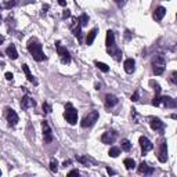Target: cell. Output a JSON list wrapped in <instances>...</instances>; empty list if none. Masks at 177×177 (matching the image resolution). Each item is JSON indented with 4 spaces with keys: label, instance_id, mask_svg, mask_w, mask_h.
Listing matches in <instances>:
<instances>
[{
    "label": "cell",
    "instance_id": "cell-1",
    "mask_svg": "<svg viewBox=\"0 0 177 177\" xmlns=\"http://www.w3.org/2000/svg\"><path fill=\"white\" fill-rule=\"evenodd\" d=\"M28 51L31 53V55L33 57V60L37 62H42L46 58L43 50H42V44L37 42V39L32 37V39L28 42Z\"/></svg>",
    "mask_w": 177,
    "mask_h": 177
},
{
    "label": "cell",
    "instance_id": "cell-2",
    "mask_svg": "<svg viewBox=\"0 0 177 177\" xmlns=\"http://www.w3.org/2000/svg\"><path fill=\"white\" fill-rule=\"evenodd\" d=\"M64 118H65V120L69 125H76V122H78V111H76V108L71 102H68V104L65 105Z\"/></svg>",
    "mask_w": 177,
    "mask_h": 177
},
{
    "label": "cell",
    "instance_id": "cell-3",
    "mask_svg": "<svg viewBox=\"0 0 177 177\" xmlns=\"http://www.w3.org/2000/svg\"><path fill=\"white\" fill-rule=\"evenodd\" d=\"M98 116H100V114H98L97 111L89 112V114H87V115L83 118V120L80 122V126L83 127V129H87V127L94 126V123L98 120Z\"/></svg>",
    "mask_w": 177,
    "mask_h": 177
},
{
    "label": "cell",
    "instance_id": "cell-4",
    "mask_svg": "<svg viewBox=\"0 0 177 177\" xmlns=\"http://www.w3.org/2000/svg\"><path fill=\"white\" fill-rule=\"evenodd\" d=\"M55 47H57V53H58V55H60V60H61L62 64H69V62H71V55H69L66 47L61 46L60 42L55 43Z\"/></svg>",
    "mask_w": 177,
    "mask_h": 177
},
{
    "label": "cell",
    "instance_id": "cell-5",
    "mask_svg": "<svg viewBox=\"0 0 177 177\" xmlns=\"http://www.w3.org/2000/svg\"><path fill=\"white\" fill-rule=\"evenodd\" d=\"M138 143H140V145H141V154H143V155H145L147 152H149V151L154 149V144H152L151 141L145 137V136H141L140 140H138Z\"/></svg>",
    "mask_w": 177,
    "mask_h": 177
},
{
    "label": "cell",
    "instance_id": "cell-6",
    "mask_svg": "<svg viewBox=\"0 0 177 177\" xmlns=\"http://www.w3.org/2000/svg\"><path fill=\"white\" fill-rule=\"evenodd\" d=\"M158 159H159V162H162V163H165L167 161V145H166V141L165 140H162L161 144H159Z\"/></svg>",
    "mask_w": 177,
    "mask_h": 177
},
{
    "label": "cell",
    "instance_id": "cell-7",
    "mask_svg": "<svg viewBox=\"0 0 177 177\" xmlns=\"http://www.w3.org/2000/svg\"><path fill=\"white\" fill-rule=\"evenodd\" d=\"M116 137H118V133L114 130H108L105 131V133H102L101 136V141L104 143V144H114L116 140Z\"/></svg>",
    "mask_w": 177,
    "mask_h": 177
},
{
    "label": "cell",
    "instance_id": "cell-8",
    "mask_svg": "<svg viewBox=\"0 0 177 177\" xmlns=\"http://www.w3.org/2000/svg\"><path fill=\"white\" fill-rule=\"evenodd\" d=\"M42 129H43V138H44V143H51L53 141V131H51V127L49 126V123L46 120L42 122Z\"/></svg>",
    "mask_w": 177,
    "mask_h": 177
},
{
    "label": "cell",
    "instance_id": "cell-9",
    "mask_svg": "<svg viewBox=\"0 0 177 177\" xmlns=\"http://www.w3.org/2000/svg\"><path fill=\"white\" fill-rule=\"evenodd\" d=\"M6 118H7L8 123H10L11 126H15L17 123H18V115H17V112L14 111L13 108H6Z\"/></svg>",
    "mask_w": 177,
    "mask_h": 177
},
{
    "label": "cell",
    "instance_id": "cell-10",
    "mask_svg": "<svg viewBox=\"0 0 177 177\" xmlns=\"http://www.w3.org/2000/svg\"><path fill=\"white\" fill-rule=\"evenodd\" d=\"M149 125H151V129L155 131H163V122L159 118H149Z\"/></svg>",
    "mask_w": 177,
    "mask_h": 177
},
{
    "label": "cell",
    "instance_id": "cell-11",
    "mask_svg": "<svg viewBox=\"0 0 177 177\" xmlns=\"http://www.w3.org/2000/svg\"><path fill=\"white\" fill-rule=\"evenodd\" d=\"M35 105H36V101L32 100L28 94L22 97V100H21V108L22 109H28V108H31V107H35Z\"/></svg>",
    "mask_w": 177,
    "mask_h": 177
},
{
    "label": "cell",
    "instance_id": "cell-12",
    "mask_svg": "<svg viewBox=\"0 0 177 177\" xmlns=\"http://www.w3.org/2000/svg\"><path fill=\"white\" fill-rule=\"evenodd\" d=\"M118 104V97L114 96V94H107L105 96V107L107 108H112V107H115Z\"/></svg>",
    "mask_w": 177,
    "mask_h": 177
},
{
    "label": "cell",
    "instance_id": "cell-13",
    "mask_svg": "<svg viewBox=\"0 0 177 177\" xmlns=\"http://www.w3.org/2000/svg\"><path fill=\"white\" fill-rule=\"evenodd\" d=\"M152 66H166V58L162 54H156L152 58Z\"/></svg>",
    "mask_w": 177,
    "mask_h": 177
},
{
    "label": "cell",
    "instance_id": "cell-14",
    "mask_svg": "<svg viewBox=\"0 0 177 177\" xmlns=\"http://www.w3.org/2000/svg\"><path fill=\"white\" fill-rule=\"evenodd\" d=\"M165 14H166V8L162 7V6H159V7H156L155 11H154V19H155V21H162Z\"/></svg>",
    "mask_w": 177,
    "mask_h": 177
},
{
    "label": "cell",
    "instance_id": "cell-15",
    "mask_svg": "<svg viewBox=\"0 0 177 177\" xmlns=\"http://www.w3.org/2000/svg\"><path fill=\"white\" fill-rule=\"evenodd\" d=\"M137 170H138V173H140V174H152V173H154V167L148 166L145 162H141Z\"/></svg>",
    "mask_w": 177,
    "mask_h": 177
},
{
    "label": "cell",
    "instance_id": "cell-16",
    "mask_svg": "<svg viewBox=\"0 0 177 177\" xmlns=\"http://www.w3.org/2000/svg\"><path fill=\"white\" fill-rule=\"evenodd\" d=\"M105 44H107V49H109V47H115V33L112 32L111 29H109L108 32H107V39H105Z\"/></svg>",
    "mask_w": 177,
    "mask_h": 177
},
{
    "label": "cell",
    "instance_id": "cell-17",
    "mask_svg": "<svg viewBox=\"0 0 177 177\" xmlns=\"http://www.w3.org/2000/svg\"><path fill=\"white\" fill-rule=\"evenodd\" d=\"M134 65H136V61H134L133 58H127L125 64H123V68L126 71L127 73H133L134 72Z\"/></svg>",
    "mask_w": 177,
    "mask_h": 177
},
{
    "label": "cell",
    "instance_id": "cell-18",
    "mask_svg": "<svg viewBox=\"0 0 177 177\" xmlns=\"http://www.w3.org/2000/svg\"><path fill=\"white\" fill-rule=\"evenodd\" d=\"M6 54L8 55V58H11V60H17L18 58V53H17V49H15V46H8L7 49H6Z\"/></svg>",
    "mask_w": 177,
    "mask_h": 177
},
{
    "label": "cell",
    "instance_id": "cell-19",
    "mask_svg": "<svg viewBox=\"0 0 177 177\" xmlns=\"http://www.w3.org/2000/svg\"><path fill=\"white\" fill-rule=\"evenodd\" d=\"M22 71L25 72V75H26V79H28L29 82H31V83H33V84H37L36 79L33 78V75H32V73H31V71H29V66L26 65V64H24V65H22Z\"/></svg>",
    "mask_w": 177,
    "mask_h": 177
},
{
    "label": "cell",
    "instance_id": "cell-20",
    "mask_svg": "<svg viewBox=\"0 0 177 177\" xmlns=\"http://www.w3.org/2000/svg\"><path fill=\"white\" fill-rule=\"evenodd\" d=\"M96 36H97V29L93 28L90 32L87 33V37H86V44H87V46H91V44H93Z\"/></svg>",
    "mask_w": 177,
    "mask_h": 177
},
{
    "label": "cell",
    "instance_id": "cell-21",
    "mask_svg": "<svg viewBox=\"0 0 177 177\" xmlns=\"http://www.w3.org/2000/svg\"><path fill=\"white\" fill-rule=\"evenodd\" d=\"M161 102H162L165 107H167V108H174V100L173 98H170V97H167V96L161 97Z\"/></svg>",
    "mask_w": 177,
    "mask_h": 177
},
{
    "label": "cell",
    "instance_id": "cell-22",
    "mask_svg": "<svg viewBox=\"0 0 177 177\" xmlns=\"http://www.w3.org/2000/svg\"><path fill=\"white\" fill-rule=\"evenodd\" d=\"M120 154V148H118V147H111L108 151V155L112 156V158H118Z\"/></svg>",
    "mask_w": 177,
    "mask_h": 177
},
{
    "label": "cell",
    "instance_id": "cell-23",
    "mask_svg": "<svg viewBox=\"0 0 177 177\" xmlns=\"http://www.w3.org/2000/svg\"><path fill=\"white\" fill-rule=\"evenodd\" d=\"M125 166H126V169H127V170L134 169V167H136V162H134V159H131V158H126V159H125Z\"/></svg>",
    "mask_w": 177,
    "mask_h": 177
},
{
    "label": "cell",
    "instance_id": "cell-24",
    "mask_svg": "<svg viewBox=\"0 0 177 177\" xmlns=\"http://www.w3.org/2000/svg\"><path fill=\"white\" fill-rule=\"evenodd\" d=\"M94 64H96V66H97L98 69H100V71H102V72H109V66L107 65V64H104V62H100V61H96L94 62Z\"/></svg>",
    "mask_w": 177,
    "mask_h": 177
},
{
    "label": "cell",
    "instance_id": "cell-25",
    "mask_svg": "<svg viewBox=\"0 0 177 177\" xmlns=\"http://www.w3.org/2000/svg\"><path fill=\"white\" fill-rule=\"evenodd\" d=\"M80 28H82V25H76V26H73V28H72L73 35L78 37V40H79V42L82 40V31H80Z\"/></svg>",
    "mask_w": 177,
    "mask_h": 177
},
{
    "label": "cell",
    "instance_id": "cell-26",
    "mask_svg": "<svg viewBox=\"0 0 177 177\" xmlns=\"http://www.w3.org/2000/svg\"><path fill=\"white\" fill-rule=\"evenodd\" d=\"M50 170L53 172V173H57V172H58V162H57V159H51Z\"/></svg>",
    "mask_w": 177,
    "mask_h": 177
},
{
    "label": "cell",
    "instance_id": "cell-27",
    "mask_svg": "<svg viewBox=\"0 0 177 177\" xmlns=\"http://www.w3.org/2000/svg\"><path fill=\"white\" fill-rule=\"evenodd\" d=\"M149 84H151L152 87H154V91H155V96H159L161 94V86H159L156 82H154V80H149Z\"/></svg>",
    "mask_w": 177,
    "mask_h": 177
},
{
    "label": "cell",
    "instance_id": "cell-28",
    "mask_svg": "<svg viewBox=\"0 0 177 177\" xmlns=\"http://www.w3.org/2000/svg\"><path fill=\"white\" fill-rule=\"evenodd\" d=\"M122 149L123 151H130V148H131V144H130V141L129 140H122Z\"/></svg>",
    "mask_w": 177,
    "mask_h": 177
},
{
    "label": "cell",
    "instance_id": "cell-29",
    "mask_svg": "<svg viewBox=\"0 0 177 177\" xmlns=\"http://www.w3.org/2000/svg\"><path fill=\"white\" fill-rule=\"evenodd\" d=\"M165 68L166 66H152V72L155 73V75H162L165 72Z\"/></svg>",
    "mask_w": 177,
    "mask_h": 177
},
{
    "label": "cell",
    "instance_id": "cell-30",
    "mask_svg": "<svg viewBox=\"0 0 177 177\" xmlns=\"http://www.w3.org/2000/svg\"><path fill=\"white\" fill-rule=\"evenodd\" d=\"M79 22H80V25L82 26H86L87 25V22H89V17H87V14H82L79 17Z\"/></svg>",
    "mask_w": 177,
    "mask_h": 177
},
{
    "label": "cell",
    "instance_id": "cell-31",
    "mask_svg": "<svg viewBox=\"0 0 177 177\" xmlns=\"http://www.w3.org/2000/svg\"><path fill=\"white\" fill-rule=\"evenodd\" d=\"M51 111H53L51 105L49 104V102H43V112H44V114H50Z\"/></svg>",
    "mask_w": 177,
    "mask_h": 177
},
{
    "label": "cell",
    "instance_id": "cell-32",
    "mask_svg": "<svg viewBox=\"0 0 177 177\" xmlns=\"http://www.w3.org/2000/svg\"><path fill=\"white\" fill-rule=\"evenodd\" d=\"M76 159H78V162L83 163V165H89V158L87 156H76Z\"/></svg>",
    "mask_w": 177,
    "mask_h": 177
},
{
    "label": "cell",
    "instance_id": "cell-33",
    "mask_svg": "<svg viewBox=\"0 0 177 177\" xmlns=\"http://www.w3.org/2000/svg\"><path fill=\"white\" fill-rule=\"evenodd\" d=\"M17 4H18V0H11V1H8V3L4 4V7L11 8V7H14V6H17Z\"/></svg>",
    "mask_w": 177,
    "mask_h": 177
},
{
    "label": "cell",
    "instance_id": "cell-34",
    "mask_svg": "<svg viewBox=\"0 0 177 177\" xmlns=\"http://www.w3.org/2000/svg\"><path fill=\"white\" fill-rule=\"evenodd\" d=\"M152 105H155V107L161 105V97H159V96H155V97H154V100H152Z\"/></svg>",
    "mask_w": 177,
    "mask_h": 177
},
{
    "label": "cell",
    "instance_id": "cell-35",
    "mask_svg": "<svg viewBox=\"0 0 177 177\" xmlns=\"http://www.w3.org/2000/svg\"><path fill=\"white\" fill-rule=\"evenodd\" d=\"M170 79H172V82H173L174 84H177V72L174 71V72H172V75H170Z\"/></svg>",
    "mask_w": 177,
    "mask_h": 177
},
{
    "label": "cell",
    "instance_id": "cell-36",
    "mask_svg": "<svg viewBox=\"0 0 177 177\" xmlns=\"http://www.w3.org/2000/svg\"><path fill=\"white\" fill-rule=\"evenodd\" d=\"M138 96H140V93H138V90H136L134 91V94L131 96V101H138Z\"/></svg>",
    "mask_w": 177,
    "mask_h": 177
},
{
    "label": "cell",
    "instance_id": "cell-37",
    "mask_svg": "<svg viewBox=\"0 0 177 177\" xmlns=\"http://www.w3.org/2000/svg\"><path fill=\"white\" fill-rule=\"evenodd\" d=\"M115 3L118 4V7H123L127 3V0H115Z\"/></svg>",
    "mask_w": 177,
    "mask_h": 177
},
{
    "label": "cell",
    "instance_id": "cell-38",
    "mask_svg": "<svg viewBox=\"0 0 177 177\" xmlns=\"http://www.w3.org/2000/svg\"><path fill=\"white\" fill-rule=\"evenodd\" d=\"M69 17H71V11H69V10H65L64 13H62V18H64V19L69 18Z\"/></svg>",
    "mask_w": 177,
    "mask_h": 177
},
{
    "label": "cell",
    "instance_id": "cell-39",
    "mask_svg": "<svg viewBox=\"0 0 177 177\" xmlns=\"http://www.w3.org/2000/svg\"><path fill=\"white\" fill-rule=\"evenodd\" d=\"M47 10H49V4H44L43 8H42V15H43V17L47 14Z\"/></svg>",
    "mask_w": 177,
    "mask_h": 177
},
{
    "label": "cell",
    "instance_id": "cell-40",
    "mask_svg": "<svg viewBox=\"0 0 177 177\" xmlns=\"http://www.w3.org/2000/svg\"><path fill=\"white\" fill-rule=\"evenodd\" d=\"M68 176L69 177L71 176H79V172H78V170H71V172L68 173Z\"/></svg>",
    "mask_w": 177,
    "mask_h": 177
},
{
    "label": "cell",
    "instance_id": "cell-41",
    "mask_svg": "<svg viewBox=\"0 0 177 177\" xmlns=\"http://www.w3.org/2000/svg\"><path fill=\"white\" fill-rule=\"evenodd\" d=\"M13 78H14V76H13V73H11V72L6 73V79H7V80H13Z\"/></svg>",
    "mask_w": 177,
    "mask_h": 177
},
{
    "label": "cell",
    "instance_id": "cell-42",
    "mask_svg": "<svg viewBox=\"0 0 177 177\" xmlns=\"http://www.w3.org/2000/svg\"><path fill=\"white\" fill-rule=\"evenodd\" d=\"M107 173L108 174H116V172L114 169H111V167H107Z\"/></svg>",
    "mask_w": 177,
    "mask_h": 177
},
{
    "label": "cell",
    "instance_id": "cell-43",
    "mask_svg": "<svg viewBox=\"0 0 177 177\" xmlns=\"http://www.w3.org/2000/svg\"><path fill=\"white\" fill-rule=\"evenodd\" d=\"M58 4L62 6V7H65V6H66V0H58Z\"/></svg>",
    "mask_w": 177,
    "mask_h": 177
},
{
    "label": "cell",
    "instance_id": "cell-44",
    "mask_svg": "<svg viewBox=\"0 0 177 177\" xmlns=\"http://www.w3.org/2000/svg\"><path fill=\"white\" fill-rule=\"evenodd\" d=\"M125 33H126V39L129 40V39H130V32H129V31H126V32H125Z\"/></svg>",
    "mask_w": 177,
    "mask_h": 177
},
{
    "label": "cell",
    "instance_id": "cell-45",
    "mask_svg": "<svg viewBox=\"0 0 177 177\" xmlns=\"http://www.w3.org/2000/svg\"><path fill=\"white\" fill-rule=\"evenodd\" d=\"M69 165H71V161H65V162H64V166H69Z\"/></svg>",
    "mask_w": 177,
    "mask_h": 177
},
{
    "label": "cell",
    "instance_id": "cell-46",
    "mask_svg": "<svg viewBox=\"0 0 177 177\" xmlns=\"http://www.w3.org/2000/svg\"><path fill=\"white\" fill-rule=\"evenodd\" d=\"M170 118H172V119H177V114H172V115H170Z\"/></svg>",
    "mask_w": 177,
    "mask_h": 177
},
{
    "label": "cell",
    "instance_id": "cell-47",
    "mask_svg": "<svg viewBox=\"0 0 177 177\" xmlns=\"http://www.w3.org/2000/svg\"><path fill=\"white\" fill-rule=\"evenodd\" d=\"M174 108H177V100H174Z\"/></svg>",
    "mask_w": 177,
    "mask_h": 177
},
{
    "label": "cell",
    "instance_id": "cell-48",
    "mask_svg": "<svg viewBox=\"0 0 177 177\" xmlns=\"http://www.w3.org/2000/svg\"><path fill=\"white\" fill-rule=\"evenodd\" d=\"M176 17H177V15H176Z\"/></svg>",
    "mask_w": 177,
    "mask_h": 177
}]
</instances>
